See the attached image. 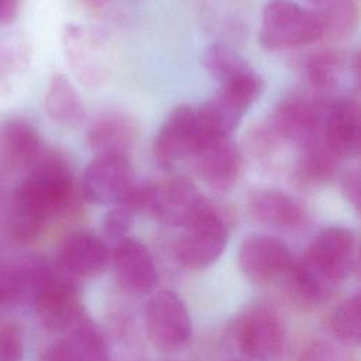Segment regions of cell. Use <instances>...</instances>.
Returning a JSON list of instances; mask_svg holds the SVG:
<instances>
[{
	"label": "cell",
	"mask_w": 361,
	"mask_h": 361,
	"mask_svg": "<svg viewBox=\"0 0 361 361\" xmlns=\"http://www.w3.org/2000/svg\"><path fill=\"white\" fill-rule=\"evenodd\" d=\"M357 237L353 230L333 226L322 230L306 254L288 272L289 289L296 302L317 306L355 271Z\"/></svg>",
	"instance_id": "cell-1"
},
{
	"label": "cell",
	"mask_w": 361,
	"mask_h": 361,
	"mask_svg": "<svg viewBox=\"0 0 361 361\" xmlns=\"http://www.w3.org/2000/svg\"><path fill=\"white\" fill-rule=\"evenodd\" d=\"M76 202L72 169L56 152L41 154L14 193L11 227L25 235L39 234L45 221Z\"/></svg>",
	"instance_id": "cell-2"
},
{
	"label": "cell",
	"mask_w": 361,
	"mask_h": 361,
	"mask_svg": "<svg viewBox=\"0 0 361 361\" xmlns=\"http://www.w3.org/2000/svg\"><path fill=\"white\" fill-rule=\"evenodd\" d=\"M123 203L135 213H145L172 227H188L212 203L186 176H169L147 183H135Z\"/></svg>",
	"instance_id": "cell-3"
},
{
	"label": "cell",
	"mask_w": 361,
	"mask_h": 361,
	"mask_svg": "<svg viewBox=\"0 0 361 361\" xmlns=\"http://www.w3.org/2000/svg\"><path fill=\"white\" fill-rule=\"evenodd\" d=\"M262 90L264 80L255 71L220 85L219 90L196 109L200 140L231 137L243 116L261 96Z\"/></svg>",
	"instance_id": "cell-4"
},
{
	"label": "cell",
	"mask_w": 361,
	"mask_h": 361,
	"mask_svg": "<svg viewBox=\"0 0 361 361\" xmlns=\"http://www.w3.org/2000/svg\"><path fill=\"white\" fill-rule=\"evenodd\" d=\"M322 39L313 10L290 0H271L262 11L259 42L269 51L293 49Z\"/></svg>",
	"instance_id": "cell-5"
},
{
	"label": "cell",
	"mask_w": 361,
	"mask_h": 361,
	"mask_svg": "<svg viewBox=\"0 0 361 361\" xmlns=\"http://www.w3.org/2000/svg\"><path fill=\"white\" fill-rule=\"evenodd\" d=\"M183 230L175 245V257L189 269L212 265L227 245V223L213 204Z\"/></svg>",
	"instance_id": "cell-6"
},
{
	"label": "cell",
	"mask_w": 361,
	"mask_h": 361,
	"mask_svg": "<svg viewBox=\"0 0 361 361\" xmlns=\"http://www.w3.org/2000/svg\"><path fill=\"white\" fill-rule=\"evenodd\" d=\"M41 323L52 331H68L85 314L78 279L56 267L32 302Z\"/></svg>",
	"instance_id": "cell-7"
},
{
	"label": "cell",
	"mask_w": 361,
	"mask_h": 361,
	"mask_svg": "<svg viewBox=\"0 0 361 361\" xmlns=\"http://www.w3.org/2000/svg\"><path fill=\"white\" fill-rule=\"evenodd\" d=\"M137 182L127 155H96L86 166L80 193L96 204H117L123 202Z\"/></svg>",
	"instance_id": "cell-8"
},
{
	"label": "cell",
	"mask_w": 361,
	"mask_h": 361,
	"mask_svg": "<svg viewBox=\"0 0 361 361\" xmlns=\"http://www.w3.org/2000/svg\"><path fill=\"white\" fill-rule=\"evenodd\" d=\"M145 329L154 347L175 351L190 338L192 323L183 300L171 290L155 293L145 307Z\"/></svg>",
	"instance_id": "cell-9"
},
{
	"label": "cell",
	"mask_w": 361,
	"mask_h": 361,
	"mask_svg": "<svg viewBox=\"0 0 361 361\" xmlns=\"http://www.w3.org/2000/svg\"><path fill=\"white\" fill-rule=\"evenodd\" d=\"M234 338L238 350L245 357L269 361L282 350L285 327L272 309L258 305L247 309L235 320Z\"/></svg>",
	"instance_id": "cell-10"
},
{
	"label": "cell",
	"mask_w": 361,
	"mask_h": 361,
	"mask_svg": "<svg viewBox=\"0 0 361 361\" xmlns=\"http://www.w3.org/2000/svg\"><path fill=\"white\" fill-rule=\"evenodd\" d=\"M323 116L322 107L309 96L289 94L278 102L265 123L283 144L302 147L320 135Z\"/></svg>",
	"instance_id": "cell-11"
},
{
	"label": "cell",
	"mask_w": 361,
	"mask_h": 361,
	"mask_svg": "<svg viewBox=\"0 0 361 361\" xmlns=\"http://www.w3.org/2000/svg\"><path fill=\"white\" fill-rule=\"evenodd\" d=\"M200 140L196 109L189 104L175 107L159 127L152 155L164 169H171L185 158L192 157Z\"/></svg>",
	"instance_id": "cell-12"
},
{
	"label": "cell",
	"mask_w": 361,
	"mask_h": 361,
	"mask_svg": "<svg viewBox=\"0 0 361 361\" xmlns=\"http://www.w3.org/2000/svg\"><path fill=\"white\" fill-rule=\"evenodd\" d=\"M237 259L241 272L259 285L286 276L295 262L288 245L269 234L247 237L240 245Z\"/></svg>",
	"instance_id": "cell-13"
},
{
	"label": "cell",
	"mask_w": 361,
	"mask_h": 361,
	"mask_svg": "<svg viewBox=\"0 0 361 361\" xmlns=\"http://www.w3.org/2000/svg\"><path fill=\"white\" fill-rule=\"evenodd\" d=\"M192 159L199 176L220 190L233 186L244 172V155L231 137L200 140Z\"/></svg>",
	"instance_id": "cell-14"
},
{
	"label": "cell",
	"mask_w": 361,
	"mask_h": 361,
	"mask_svg": "<svg viewBox=\"0 0 361 361\" xmlns=\"http://www.w3.org/2000/svg\"><path fill=\"white\" fill-rule=\"evenodd\" d=\"M320 137L340 161L358 157L360 104L354 97L341 96L327 106Z\"/></svg>",
	"instance_id": "cell-15"
},
{
	"label": "cell",
	"mask_w": 361,
	"mask_h": 361,
	"mask_svg": "<svg viewBox=\"0 0 361 361\" xmlns=\"http://www.w3.org/2000/svg\"><path fill=\"white\" fill-rule=\"evenodd\" d=\"M63 54L78 79L87 86L104 82L107 65L99 38L87 28L69 24L62 34Z\"/></svg>",
	"instance_id": "cell-16"
},
{
	"label": "cell",
	"mask_w": 361,
	"mask_h": 361,
	"mask_svg": "<svg viewBox=\"0 0 361 361\" xmlns=\"http://www.w3.org/2000/svg\"><path fill=\"white\" fill-rule=\"evenodd\" d=\"M109 261L110 251L100 237L89 231H78L62 243L55 267L79 279L100 275L106 271Z\"/></svg>",
	"instance_id": "cell-17"
},
{
	"label": "cell",
	"mask_w": 361,
	"mask_h": 361,
	"mask_svg": "<svg viewBox=\"0 0 361 361\" xmlns=\"http://www.w3.org/2000/svg\"><path fill=\"white\" fill-rule=\"evenodd\" d=\"M113 262L118 282L133 293L151 292L159 279L149 250L138 240L124 237L116 243Z\"/></svg>",
	"instance_id": "cell-18"
},
{
	"label": "cell",
	"mask_w": 361,
	"mask_h": 361,
	"mask_svg": "<svg viewBox=\"0 0 361 361\" xmlns=\"http://www.w3.org/2000/svg\"><path fill=\"white\" fill-rule=\"evenodd\" d=\"M299 73L303 80L319 92H331L348 78L358 73L357 55L351 56L340 49L322 48L305 55L299 61Z\"/></svg>",
	"instance_id": "cell-19"
},
{
	"label": "cell",
	"mask_w": 361,
	"mask_h": 361,
	"mask_svg": "<svg viewBox=\"0 0 361 361\" xmlns=\"http://www.w3.org/2000/svg\"><path fill=\"white\" fill-rule=\"evenodd\" d=\"M250 216L265 226L293 230L306 221L305 207L288 193L274 188H258L247 196Z\"/></svg>",
	"instance_id": "cell-20"
},
{
	"label": "cell",
	"mask_w": 361,
	"mask_h": 361,
	"mask_svg": "<svg viewBox=\"0 0 361 361\" xmlns=\"http://www.w3.org/2000/svg\"><path fill=\"white\" fill-rule=\"evenodd\" d=\"M41 137L25 120L11 118L0 127V164L3 169L31 168L41 155Z\"/></svg>",
	"instance_id": "cell-21"
},
{
	"label": "cell",
	"mask_w": 361,
	"mask_h": 361,
	"mask_svg": "<svg viewBox=\"0 0 361 361\" xmlns=\"http://www.w3.org/2000/svg\"><path fill=\"white\" fill-rule=\"evenodd\" d=\"M137 135L134 120L121 111H109L96 117L86 131V141L96 155H127Z\"/></svg>",
	"instance_id": "cell-22"
},
{
	"label": "cell",
	"mask_w": 361,
	"mask_h": 361,
	"mask_svg": "<svg viewBox=\"0 0 361 361\" xmlns=\"http://www.w3.org/2000/svg\"><path fill=\"white\" fill-rule=\"evenodd\" d=\"M299 148L292 171L296 186L313 189L331 182L337 176L340 159L326 147L320 135Z\"/></svg>",
	"instance_id": "cell-23"
},
{
	"label": "cell",
	"mask_w": 361,
	"mask_h": 361,
	"mask_svg": "<svg viewBox=\"0 0 361 361\" xmlns=\"http://www.w3.org/2000/svg\"><path fill=\"white\" fill-rule=\"evenodd\" d=\"M45 109L48 116L66 128L79 127L86 116L82 99L68 76L56 73L52 76L47 96Z\"/></svg>",
	"instance_id": "cell-24"
},
{
	"label": "cell",
	"mask_w": 361,
	"mask_h": 361,
	"mask_svg": "<svg viewBox=\"0 0 361 361\" xmlns=\"http://www.w3.org/2000/svg\"><path fill=\"white\" fill-rule=\"evenodd\" d=\"M314 8L322 39L336 42L348 38L358 23V7L355 0H319Z\"/></svg>",
	"instance_id": "cell-25"
},
{
	"label": "cell",
	"mask_w": 361,
	"mask_h": 361,
	"mask_svg": "<svg viewBox=\"0 0 361 361\" xmlns=\"http://www.w3.org/2000/svg\"><path fill=\"white\" fill-rule=\"evenodd\" d=\"M206 71L220 82V85L240 79L254 69L251 65L228 44L213 42L210 44L202 58Z\"/></svg>",
	"instance_id": "cell-26"
},
{
	"label": "cell",
	"mask_w": 361,
	"mask_h": 361,
	"mask_svg": "<svg viewBox=\"0 0 361 361\" xmlns=\"http://www.w3.org/2000/svg\"><path fill=\"white\" fill-rule=\"evenodd\" d=\"M331 333L337 340L347 345L360 343L361 320H360V295L355 293L345 299L331 314Z\"/></svg>",
	"instance_id": "cell-27"
},
{
	"label": "cell",
	"mask_w": 361,
	"mask_h": 361,
	"mask_svg": "<svg viewBox=\"0 0 361 361\" xmlns=\"http://www.w3.org/2000/svg\"><path fill=\"white\" fill-rule=\"evenodd\" d=\"M65 337L71 340L89 361H107V345L97 326L86 316L76 322Z\"/></svg>",
	"instance_id": "cell-28"
},
{
	"label": "cell",
	"mask_w": 361,
	"mask_h": 361,
	"mask_svg": "<svg viewBox=\"0 0 361 361\" xmlns=\"http://www.w3.org/2000/svg\"><path fill=\"white\" fill-rule=\"evenodd\" d=\"M282 145L283 142L272 133L265 121L254 124L244 135V148L257 161H272Z\"/></svg>",
	"instance_id": "cell-29"
},
{
	"label": "cell",
	"mask_w": 361,
	"mask_h": 361,
	"mask_svg": "<svg viewBox=\"0 0 361 361\" xmlns=\"http://www.w3.org/2000/svg\"><path fill=\"white\" fill-rule=\"evenodd\" d=\"M134 214L135 212L126 203H117L110 209L103 219V231L106 237L116 243L127 237L134 221Z\"/></svg>",
	"instance_id": "cell-30"
},
{
	"label": "cell",
	"mask_w": 361,
	"mask_h": 361,
	"mask_svg": "<svg viewBox=\"0 0 361 361\" xmlns=\"http://www.w3.org/2000/svg\"><path fill=\"white\" fill-rule=\"evenodd\" d=\"M24 341L21 329L13 322L0 323V361H23Z\"/></svg>",
	"instance_id": "cell-31"
},
{
	"label": "cell",
	"mask_w": 361,
	"mask_h": 361,
	"mask_svg": "<svg viewBox=\"0 0 361 361\" xmlns=\"http://www.w3.org/2000/svg\"><path fill=\"white\" fill-rule=\"evenodd\" d=\"M39 361H89L87 357L66 337L51 344Z\"/></svg>",
	"instance_id": "cell-32"
},
{
	"label": "cell",
	"mask_w": 361,
	"mask_h": 361,
	"mask_svg": "<svg viewBox=\"0 0 361 361\" xmlns=\"http://www.w3.org/2000/svg\"><path fill=\"white\" fill-rule=\"evenodd\" d=\"M360 172L358 169L348 171L343 179H341V192L345 196V199L354 206L355 210L360 209Z\"/></svg>",
	"instance_id": "cell-33"
},
{
	"label": "cell",
	"mask_w": 361,
	"mask_h": 361,
	"mask_svg": "<svg viewBox=\"0 0 361 361\" xmlns=\"http://www.w3.org/2000/svg\"><path fill=\"white\" fill-rule=\"evenodd\" d=\"M302 361H336V358L329 347L314 344L303 354Z\"/></svg>",
	"instance_id": "cell-34"
},
{
	"label": "cell",
	"mask_w": 361,
	"mask_h": 361,
	"mask_svg": "<svg viewBox=\"0 0 361 361\" xmlns=\"http://www.w3.org/2000/svg\"><path fill=\"white\" fill-rule=\"evenodd\" d=\"M17 14V0H0V24L14 20Z\"/></svg>",
	"instance_id": "cell-35"
},
{
	"label": "cell",
	"mask_w": 361,
	"mask_h": 361,
	"mask_svg": "<svg viewBox=\"0 0 361 361\" xmlns=\"http://www.w3.org/2000/svg\"><path fill=\"white\" fill-rule=\"evenodd\" d=\"M87 4L90 6H102L103 3H106L107 0H85Z\"/></svg>",
	"instance_id": "cell-36"
},
{
	"label": "cell",
	"mask_w": 361,
	"mask_h": 361,
	"mask_svg": "<svg viewBox=\"0 0 361 361\" xmlns=\"http://www.w3.org/2000/svg\"><path fill=\"white\" fill-rule=\"evenodd\" d=\"M1 172H3V166L0 164V197H1Z\"/></svg>",
	"instance_id": "cell-37"
},
{
	"label": "cell",
	"mask_w": 361,
	"mask_h": 361,
	"mask_svg": "<svg viewBox=\"0 0 361 361\" xmlns=\"http://www.w3.org/2000/svg\"><path fill=\"white\" fill-rule=\"evenodd\" d=\"M317 1H319V0H317Z\"/></svg>",
	"instance_id": "cell-38"
}]
</instances>
